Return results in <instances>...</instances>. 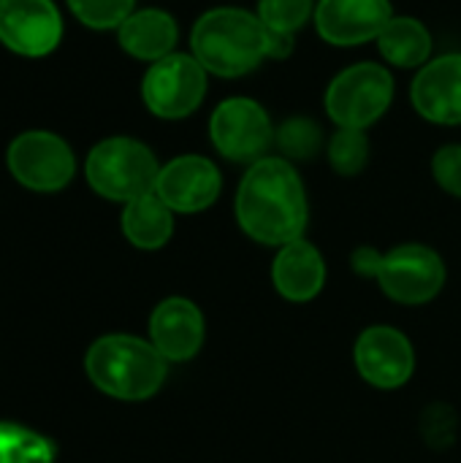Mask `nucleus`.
Here are the masks:
<instances>
[{
  "instance_id": "1",
  "label": "nucleus",
  "mask_w": 461,
  "mask_h": 463,
  "mask_svg": "<svg viewBox=\"0 0 461 463\" xmlns=\"http://www.w3.org/2000/svg\"><path fill=\"white\" fill-rule=\"evenodd\" d=\"M236 225L264 247H285L304 236L310 222L307 190L291 160L269 155L247 165L236 198Z\"/></svg>"
},
{
  "instance_id": "2",
  "label": "nucleus",
  "mask_w": 461,
  "mask_h": 463,
  "mask_svg": "<svg viewBox=\"0 0 461 463\" xmlns=\"http://www.w3.org/2000/svg\"><path fill=\"white\" fill-rule=\"evenodd\" d=\"M190 54L209 76L239 79L253 73L266 57V27L258 14L220 5L201 14L190 30Z\"/></svg>"
},
{
  "instance_id": "3",
  "label": "nucleus",
  "mask_w": 461,
  "mask_h": 463,
  "mask_svg": "<svg viewBox=\"0 0 461 463\" xmlns=\"http://www.w3.org/2000/svg\"><path fill=\"white\" fill-rule=\"evenodd\" d=\"M84 369L101 393L120 402H147L168 377V361L155 345L130 334L95 339L84 355Z\"/></svg>"
},
{
  "instance_id": "4",
  "label": "nucleus",
  "mask_w": 461,
  "mask_h": 463,
  "mask_svg": "<svg viewBox=\"0 0 461 463\" xmlns=\"http://www.w3.org/2000/svg\"><path fill=\"white\" fill-rule=\"evenodd\" d=\"M160 163L155 152L130 136H109L98 141L84 160V179L106 201L130 203L155 193Z\"/></svg>"
},
{
  "instance_id": "5",
  "label": "nucleus",
  "mask_w": 461,
  "mask_h": 463,
  "mask_svg": "<svg viewBox=\"0 0 461 463\" xmlns=\"http://www.w3.org/2000/svg\"><path fill=\"white\" fill-rule=\"evenodd\" d=\"M394 76L380 62H356L340 71L323 95V109L337 128L367 130L394 103Z\"/></svg>"
},
{
  "instance_id": "6",
  "label": "nucleus",
  "mask_w": 461,
  "mask_h": 463,
  "mask_svg": "<svg viewBox=\"0 0 461 463\" xmlns=\"http://www.w3.org/2000/svg\"><path fill=\"white\" fill-rule=\"evenodd\" d=\"M274 125L269 111L245 95L226 98L209 117V141L220 157L236 165H253L269 157L274 146Z\"/></svg>"
},
{
  "instance_id": "7",
  "label": "nucleus",
  "mask_w": 461,
  "mask_h": 463,
  "mask_svg": "<svg viewBox=\"0 0 461 463\" xmlns=\"http://www.w3.org/2000/svg\"><path fill=\"white\" fill-rule=\"evenodd\" d=\"M209 73L190 52H174L144 71L141 100L158 119H185L206 98Z\"/></svg>"
},
{
  "instance_id": "8",
  "label": "nucleus",
  "mask_w": 461,
  "mask_h": 463,
  "mask_svg": "<svg viewBox=\"0 0 461 463\" xmlns=\"http://www.w3.org/2000/svg\"><path fill=\"white\" fill-rule=\"evenodd\" d=\"M372 279L386 298L421 307L435 301L446 288V260L427 244H399L378 255Z\"/></svg>"
},
{
  "instance_id": "9",
  "label": "nucleus",
  "mask_w": 461,
  "mask_h": 463,
  "mask_svg": "<svg viewBox=\"0 0 461 463\" xmlns=\"http://www.w3.org/2000/svg\"><path fill=\"white\" fill-rule=\"evenodd\" d=\"M8 174L33 193H60L73 182L76 155L52 130H24L5 149Z\"/></svg>"
},
{
  "instance_id": "10",
  "label": "nucleus",
  "mask_w": 461,
  "mask_h": 463,
  "mask_svg": "<svg viewBox=\"0 0 461 463\" xmlns=\"http://www.w3.org/2000/svg\"><path fill=\"white\" fill-rule=\"evenodd\" d=\"M353 361L361 380L378 391H397L416 374V350L394 326H370L353 345Z\"/></svg>"
},
{
  "instance_id": "11",
  "label": "nucleus",
  "mask_w": 461,
  "mask_h": 463,
  "mask_svg": "<svg viewBox=\"0 0 461 463\" xmlns=\"http://www.w3.org/2000/svg\"><path fill=\"white\" fill-rule=\"evenodd\" d=\"M62 41V14L54 0H0V43L19 57H46Z\"/></svg>"
},
{
  "instance_id": "12",
  "label": "nucleus",
  "mask_w": 461,
  "mask_h": 463,
  "mask_svg": "<svg viewBox=\"0 0 461 463\" xmlns=\"http://www.w3.org/2000/svg\"><path fill=\"white\" fill-rule=\"evenodd\" d=\"M223 193V174L204 155H179L160 165L155 195L174 214H198L215 206Z\"/></svg>"
},
{
  "instance_id": "13",
  "label": "nucleus",
  "mask_w": 461,
  "mask_h": 463,
  "mask_svg": "<svg viewBox=\"0 0 461 463\" xmlns=\"http://www.w3.org/2000/svg\"><path fill=\"white\" fill-rule=\"evenodd\" d=\"M391 16V0H318L312 22L326 43L348 49L378 41Z\"/></svg>"
},
{
  "instance_id": "14",
  "label": "nucleus",
  "mask_w": 461,
  "mask_h": 463,
  "mask_svg": "<svg viewBox=\"0 0 461 463\" xmlns=\"http://www.w3.org/2000/svg\"><path fill=\"white\" fill-rule=\"evenodd\" d=\"M410 103L432 125H461V52L432 57L418 68Z\"/></svg>"
},
{
  "instance_id": "15",
  "label": "nucleus",
  "mask_w": 461,
  "mask_h": 463,
  "mask_svg": "<svg viewBox=\"0 0 461 463\" xmlns=\"http://www.w3.org/2000/svg\"><path fill=\"white\" fill-rule=\"evenodd\" d=\"M206 339V323L198 304L182 296L160 301L149 315V342L168 364L193 361Z\"/></svg>"
},
{
  "instance_id": "16",
  "label": "nucleus",
  "mask_w": 461,
  "mask_h": 463,
  "mask_svg": "<svg viewBox=\"0 0 461 463\" xmlns=\"http://www.w3.org/2000/svg\"><path fill=\"white\" fill-rule=\"evenodd\" d=\"M272 285L291 304L315 301L326 288V260L304 236L280 247L272 260Z\"/></svg>"
},
{
  "instance_id": "17",
  "label": "nucleus",
  "mask_w": 461,
  "mask_h": 463,
  "mask_svg": "<svg viewBox=\"0 0 461 463\" xmlns=\"http://www.w3.org/2000/svg\"><path fill=\"white\" fill-rule=\"evenodd\" d=\"M179 41L177 19L163 8H139L117 27L120 49L141 62H158L174 54Z\"/></svg>"
},
{
  "instance_id": "18",
  "label": "nucleus",
  "mask_w": 461,
  "mask_h": 463,
  "mask_svg": "<svg viewBox=\"0 0 461 463\" xmlns=\"http://www.w3.org/2000/svg\"><path fill=\"white\" fill-rule=\"evenodd\" d=\"M432 33L429 27L408 14H394L389 19V24L383 27V33L378 35V49L380 57L394 65V68H424L432 60Z\"/></svg>"
},
{
  "instance_id": "19",
  "label": "nucleus",
  "mask_w": 461,
  "mask_h": 463,
  "mask_svg": "<svg viewBox=\"0 0 461 463\" xmlns=\"http://www.w3.org/2000/svg\"><path fill=\"white\" fill-rule=\"evenodd\" d=\"M120 225L125 239L136 250L155 252L166 247L174 236V212L155 193H147L122 206Z\"/></svg>"
},
{
  "instance_id": "20",
  "label": "nucleus",
  "mask_w": 461,
  "mask_h": 463,
  "mask_svg": "<svg viewBox=\"0 0 461 463\" xmlns=\"http://www.w3.org/2000/svg\"><path fill=\"white\" fill-rule=\"evenodd\" d=\"M54 445L19 423L0 420V463H54Z\"/></svg>"
},
{
  "instance_id": "21",
  "label": "nucleus",
  "mask_w": 461,
  "mask_h": 463,
  "mask_svg": "<svg viewBox=\"0 0 461 463\" xmlns=\"http://www.w3.org/2000/svg\"><path fill=\"white\" fill-rule=\"evenodd\" d=\"M274 146L285 160H312L323 146V130L312 117H288L274 130Z\"/></svg>"
},
{
  "instance_id": "22",
  "label": "nucleus",
  "mask_w": 461,
  "mask_h": 463,
  "mask_svg": "<svg viewBox=\"0 0 461 463\" xmlns=\"http://www.w3.org/2000/svg\"><path fill=\"white\" fill-rule=\"evenodd\" d=\"M329 165L340 176H359L370 163V138L367 130L353 128H337L326 146Z\"/></svg>"
},
{
  "instance_id": "23",
  "label": "nucleus",
  "mask_w": 461,
  "mask_h": 463,
  "mask_svg": "<svg viewBox=\"0 0 461 463\" xmlns=\"http://www.w3.org/2000/svg\"><path fill=\"white\" fill-rule=\"evenodd\" d=\"M255 14L266 30L296 35L315 16V0H258Z\"/></svg>"
},
{
  "instance_id": "24",
  "label": "nucleus",
  "mask_w": 461,
  "mask_h": 463,
  "mask_svg": "<svg viewBox=\"0 0 461 463\" xmlns=\"http://www.w3.org/2000/svg\"><path fill=\"white\" fill-rule=\"evenodd\" d=\"M71 14L90 30H117L133 11L136 0H65Z\"/></svg>"
},
{
  "instance_id": "25",
  "label": "nucleus",
  "mask_w": 461,
  "mask_h": 463,
  "mask_svg": "<svg viewBox=\"0 0 461 463\" xmlns=\"http://www.w3.org/2000/svg\"><path fill=\"white\" fill-rule=\"evenodd\" d=\"M435 182L454 198H461V144H446L432 155Z\"/></svg>"
},
{
  "instance_id": "26",
  "label": "nucleus",
  "mask_w": 461,
  "mask_h": 463,
  "mask_svg": "<svg viewBox=\"0 0 461 463\" xmlns=\"http://www.w3.org/2000/svg\"><path fill=\"white\" fill-rule=\"evenodd\" d=\"M293 49H296V35L266 30V57L269 60H285L293 54Z\"/></svg>"
}]
</instances>
